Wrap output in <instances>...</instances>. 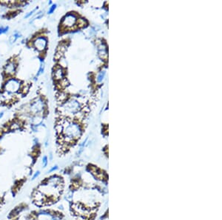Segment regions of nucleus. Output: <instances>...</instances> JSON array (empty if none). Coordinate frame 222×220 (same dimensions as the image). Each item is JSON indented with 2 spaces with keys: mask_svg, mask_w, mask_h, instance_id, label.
I'll return each mask as SVG.
<instances>
[{
  "mask_svg": "<svg viewBox=\"0 0 222 220\" xmlns=\"http://www.w3.org/2000/svg\"><path fill=\"white\" fill-rule=\"evenodd\" d=\"M16 70V65L13 62H9L8 63L5 65V72L8 75H12L13 74Z\"/></svg>",
  "mask_w": 222,
  "mask_h": 220,
  "instance_id": "4",
  "label": "nucleus"
},
{
  "mask_svg": "<svg viewBox=\"0 0 222 220\" xmlns=\"http://www.w3.org/2000/svg\"><path fill=\"white\" fill-rule=\"evenodd\" d=\"M5 91L8 92H17L20 88V84L17 80L10 79L5 85Z\"/></svg>",
  "mask_w": 222,
  "mask_h": 220,
  "instance_id": "2",
  "label": "nucleus"
},
{
  "mask_svg": "<svg viewBox=\"0 0 222 220\" xmlns=\"http://www.w3.org/2000/svg\"><path fill=\"white\" fill-rule=\"evenodd\" d=\"M53 77L57 81L62 80L63 77H64V70L61 67L56 68L53 72Z\"/></svg>",
  "mask_w": 222,
  "mask_h": 220,
  "instance_id": "5",
  "label": "nucleus"
},
{
  "mask_svg": "<svg viewBox=\"0 0 222 220\" xmlns=\"http://www.w3.org/2000/svg\"><path fill=\"white\" fill-rule=\"evenodd\" d=\"M76 22H78V26L83 27L85 26L86 22H85V20L83 19H78V21H76Z\"/></svg>",
  "mask_w": 222,
  "mask_h": 220,
  "instance_id": "6",
  "label": "nucleus"
},
{
  "mask_svg": "<svg viewBox=\"0 0 222 220\" xmlns=\"http://www.w3.org/2000/svg\"><path fill=\"white\" fill-rule=\"evenodd\" d=\"M33 45H34V47L37 49L38 51H44L46 46H47V40L43 36H39V37H37L34 40Z\"/></svg>",
  "mask_w": 222,
  "mask_h": 220,
  "instance_id": "3",
  "label": "nucleus"
},
{
  "mask_svg": "<svg viewBox=\"0 0 222 220\" xmlns=\"http://www.w3.org/2000/svg\"><path fill=\"white\" fill-rule=\"evenodd\" d=\"M76 18L74 14H68L62 21V26L67 29H72L73 26L76 24Z\"/></svg>",
  "mask_w": 222,
  "mask_h": 220,
  "instance_id": "1",
  "label": "nucleus"
},
{
  "mask_svg": "<svg viewBox=\"0 0 222 220\" xmlns=\"http://www.w3.org/2000/svg\"><path fill=\"white\" fill-rule=\"evenodd\" d=\"M55 8H56V6H54V5H53V6H52V8H51V10H50V12H52L53 10L54 9H55Z\"/></svg>",
  "mask_w": 222,
  "mask_h": 220,
  "instance_id": "7",
  "label": "nucleus"
}]
</instances>
